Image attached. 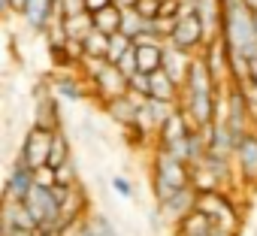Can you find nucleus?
<instances>
[{
	"label": "nucleus",
	"mask_w": 257,
	"mask_h": 236,
	"mask_svg": "<svg viewBox=\"0 0 257 236\" xmlns=\"http://www.w3.org/2000/svg\"><path fill=\"white\" fill-rule=\"evenodd\" d=\"M221 40H224V46H227V55L254 61V58H257V16H254L245 4L224 7Z\"/></svg>",
	"instance_id": "1"
},
{
	"label": "nucleus",
	"mask_w": 257,
	"mask_h": 236,
	"mask_svg": "<svg viewBox=\"0 0 257 236\" xmlns=\"http://www.w3.org/2000/svg\"><path fill=\"white\" fill-rule=\"evenodd\" d=\"M149 182H152V194H155V203L161 206L170 194L182 191V188H191V167L179 158H173L170 152L158 149L152 152V167H149Z\"/></svg>",
	"instance_id": "2"
},
{
	"label": "nucleus",
	"mask_w": 257,
	"mask_h": 236,
	"mask_svg": "<svg viewBox=\"0 0 257 236\" xmlns=\"http://www.w3.org/2000/svg\"><path fill=\"white\" fill-rule=\"evenodd\" d=\"M79 73L91 85V94H94V100H100V106H106V103H112V100H118L131 91V79L118 70V64L85 58L79 64Z\"/></svg>",
	"instance_id": "3"
},
{
	"label": "nucleus",
	"mask_w": 257,
	"mask_h": 236,
	"mask_svg": "<svg viewBox=\"0 0 257 236\" xmlns=\"http://www.w3.org/2000/svg\"><path fill=\"white\" fill-rule=\"evenodd\" d=\"M221 125L227 128V134L233 137V143L239 146L254 128H257V118H254V109L245 97V88L239 85H230L224 91V112H221Z\"/></svg>",
	"instance_id": "4"
},
{
	"label": "nucleus",
	"mask_w": 257,
	"mask_h": 236,
	"mask_svg": "<svg viewBox=\"0 0 257 236\" xmlns=\"http://www.w3.org/2000/svg\"><path fill=\"white\" fill-rule=\"evenodd\" d=\"M167 46H173V49H179L185 55H203V49L209 46V34H206L203 22L197 19V13H185L182 19L173 22Z\"/></svg>",
	"instance_id": "5"
},
{
	"label": "nucleus",
	"mask_w": 257,
	"mask_h": 236,
	"mask_svg": "<svg viewBox=\"0 0 257 236\" xmlns=\"http://www.w3.org/2000/svg\"><path fill=\"white\" fill-rule=\"evenodd\" d=\"M55 134L58 131H46V128H37L31 125L22 137V146H19V155L16 161H22L25 167H31L34 173L49 167V155H52V143H55Z\"/></svg>",
	"instance_id": "6"
},
{
	"label": "nucleus",
	"mask_w": 257,
	"mask_h": 236,
	"mask_svg": "<svg viewBox=\"0 0 257 236\" xmlns=\"http://www.w3.org/2000/svg\"><path fill=\"white\" fill-rule=\"evenodd\" d=\"M31 125L46 128V131H64L61 100L55 97L49 79H40V82L34 85V122H31Z\"/></svg>",
	"instance_id": "7"
},
{
	"label": "nucleus",
	"mask_w": 257,
	"mask_h": 236,
	"mask_svg": "<svg viewBox=\"0 0 257 236\" xmlns=\"http://www.w3.org/2000/svg\"><path fill=\"white\" fill-rule=\"evenodd\" d=\"M197 209H200L203 215H209L215 224H224V227L239 230V209H236V203L230 200L227 191H206V194H197Z\"/></svg>",
	"instance_id": "8"
},
{
	"label": "nucleus",
	"mask_w": 257,
	"mask_h": 236,
	"mask_svg": "<svg viewBox=\"0 0 257 236\" xmlns=\"http://www.w3.org/2000/svg\"><path fill=\"white\" fill-rule=\"evenodd\" d=\"M233 164H236V182L242 188H257V128L236 146Z\"/></svg>",
	"instance_id": "9"
},
{
	"label": "nucleus",
	"mask_w": 257,
	"mask_h": 236,
	"mask_svg": "<svg viewBox=\"0 0 257 236\" xmlns=\"http://www.w3.org/2000/svg\"><path fill=\"white\" fill-rule=\"evenodd\" d=\"M52 91H55V97H58V100H64V103H79V100L94 97V94H91V85L82 79V73H79V70L55 73V76H52Z\"/></svg>",
	"instance_id": "10"
},
{
	"label": "nucleus",
	"mask_w": 257,
	"mask_h": 236,
	"mask_svg": "<svg viewBox=\"0 0 257 236\" xmlns=\"http://www.w3.org/2000/svg\"><path fill=\"white\" fill-rule=\"evenodd\" d=\"M22 22L34 34H49L52 25L58 22V0H28Z\"/></svg>",
	"instance_id": "11"
},
{
	"label": "nucleus",
	"mask_w": 257,
	"mask_h": 236,
	"mask_svg": "<svg viewBox=\"0 0 257 236\" xmlns=\"http://www.w3.org/2000/svg\"><path fill=\"white\" fill-rule=\"evenodd\" d=\"M143 103H146L143 97H134L131 91H127L124 97H118V100L106 103V106H103V112L112 118V122H115L121 131H131V128H137V118H140V106H143Z\"/></svg>",
	"instance_id": "12"
},
{
	"label": "nucleus",
	"mask_w": 257,
	"mask_h": 236,
	"mask_svg": "<svg viewBox=\"0 0 257 236\" xmlns=\"http://www.w3.org/2000/svg\"><path fill=\"white\" fill-rule=\"evenodd\" d=\"M37 188V179H34V170L25 167L22 161H13L10 167V176H7V185H4V200H28V194Z\"/></svg>",
	"instance_id": "13"
},
{
	"label": "nucleus",
	"mask_w": 257,
	"mask_h": 236,
	"mask_svg": "<svg viewBox=\"0 0 257 236\" xmlns=\"http://www.w3.org/2000/svg\"><path fill=\"white\" fill-rule=\"evenodd\" d=\"M158 209H161V215H164V218L176 227L182 218H188V215L197 209V191H194V188H182V191L170 194V197H167Z\"/></svg>",
	"instance_id": "14"
},
{
	"label": "nucleus",
	"mask_w": 257,
	"mask_h": 236,
	"mask_svg": "<svg viewBox=\"0 0 257 236\" xmlns=\"http://www.w3.org/2000/svg\"><path fill=\"white\" fill-rule=\"evenodd\" d=\"M164 52H167V43H155V40H140L134 55H137V64H140V73L146 76H155L164 70Z\"/></svg>",
	"instance_id": "15"
},
{
	"label": "nucleus",
	"mask_w": 257,
	"mask_h": 236,
	"mask_svg": "<svg viewBox=\"0 0 257 236\" xmlns=\"http://www.w3.org/2000/svg\"><path fill=\"white\" fill-rule=\"evenodd\" d=\"M0 227H28V230H37L28 206L22 200H4L0 203Z\"/></svg>",
	"instance_id": "16"
},
{
	"label": "nucleus",
	"mask_w": 257,
	"mask_h": 236,
	"mask_svg": "<svg viewBox=\"0 0 257 236\" xmlns=\"http://www.w3.org/2000/svg\"><path fill=\"white\" fill-rule=\"evenodd\" d=\"M194 58H197V55H185V52L167 46V52H164V73L182 88L185 79H188V70H191V61H194Z\"/></svg>",
	"instance_id": "17"
},
{
	"label": "nucleus",
	"mask_w": 257,
	"mask_h": 236,
	"mask_svg": "<svg viewBox=\"0 0 257 236\" xmlns=\"http://www.w3.org/2000/svg\"><path fill=\"white\" fill-rule=\"evenodd\" d=\"M215 227V221L209 215H203L200 209H194L188 218H182L173 227V236H209V230Z\"/></svg>",
	"instance_id": "18"
},
{
	"label": "nucleus",
	"mask_w": 257,
	"mask_h": 236,
	"mask_svg": "<svg viewBox=\"0 0 257 236\" xmlns=\"http://www.w3.org/2000/svg\"><path fill=\"white\" fill-rule=\"evenodd\" d=\"M179 97H182V88L161 70L152 76V100H161V103H170V106H179Z\"/></svg>",
	"instance_id": "19"
},
{
	"label": "nucleus",
	"mask_w": 257,
	"mask_h": 236,
	"mask_svg": "<svg viewBox=\"0 0 257 236\" xmlns=\"http://www.w3.org/2000/svg\"><path fill=\"white\" fill-rule=\"evenodd\" d=\"M121 19H124V13L118 7H106V10L94 13V31H100L106 37H115V34H121Z\"/></svg>",
	"instance_id": "20"
},
{
	"label": "nucleus",
	"mask_w": 257,
	"mask_h": 236,
	"mask_svg": "<svg viewBox=\"0 0 257 236\" xmlns=\"http://www.w3.org/2000/svg\"><path fill=\"white\" fill-rule=\"evenodd\" d=\"M109 40H112V37H106V34H100V31H91V34L82 40V55H85V58H94V61H106V58H109Z\"/></svg>",
	"instance_id": "21"
},
{
	"label": "nucleus",
	"mask_w": 257,
	"mask_h": 236,
	"mask_svg": "<svg viewBox=\"0 0 257 236\" xmlns=\"http://www.w3.org/2000/svg\"><path fill=\"white\" fill-rule=\"evenodd\" d=\"M70 161H73V146H70V137H67V131H58V134H55V143H52L49 167L61 170V167H67Z\"/></svg>",
	"instance_id": "22"
},
{
	"label": "nucleus",
	"mask_w": 257,
	"mask_h": 236,
	"mask_svg": "<svg viewBox=\"0 0 257 236\" xmlns=\"http://www.w3.org/2000/svg\"><path fill=\"white\" fill-rule=\"evenodd\" d=\"M85 224H88V233H91V236H118L115 224H112L109 215H103V212H91V215L85 218Z\"/></svg>",
	"instance_id": "23"
},
{
	"label": "nucleus",
	"mask_w": 257,
	"mask_h": 236,
	"mask_svg": "<svg viewBox=\"0 0 257 236\" xmlns=\"http://www.w3.org/2000/svg\"><path fill=\"white\" fill-rule=\"evenodd\" d=\"M143 31H146V19L137 13V10H131V13H124V19H121V34L124 37H131L134 43L143 37Z\"/></svg>",
	"instance_id": "24"
},
{
	"label": "nucleus",
	"mask_w": 257,
	"mask_h": 236,
	"mask_svg": "<svg viewBox=\"0 0 257 236\" xmlns=\"http://www.w3.org/2000/svg\"><path fill=\"white\" fill-rule=\"evenodd\" d=\"M134 46H137V43H134L131 37L115 34V37L109 40V58H106V61H109V64H118L124 55H131V52H134Z\"/></svg>",
	"instance_id": "25"
},
{
	"label": "nucleus",
	"mask_w": 257,
	"mask_h": 236,
	"mask_svg": "<svg viewBox=\"0 0 257 236\" xmlns=\"http://www.w3.org/2000/svg\"><path fill=\"white\" fill-rule=\"evenodd\" d=\"M85 13H88L85 0H58V19H76Z\"/></svg>",
	"instance_id": "26"
},
{
	"label": "nucleus",
	"mask_w": 257,
	"mask_h": 236,
	"mask_svg": "<svg viewBox=\"0 0 257 236\" xmlns=\"http://www.w3.org/2000/svg\"><path fill=\"white\" fill-rule=\"evenodd\" d=\"M131 94H134V97L149 100V97H152V76H146V73L131 76Z\"/></svg>",
	"instance_id": "27"
},
{
	"label": "nucleus",
	"mask_w": 257,
	"mask_h": 236,
	"mask_svg": "<svg viewBox=\"0 0 257 236\" xmlns=\"http://www.w3.org/2000/svg\"><path fill=\"white\" fill-rule=\"evenodd\" d=\"M112 191L121 197V200H134V185L127 176H112Z\"/></svg>",
	"instance_id": "28"
},
{
	"label": "nucleus",
	"mask_w": 257,
	"mask_h": 236,
	"mask_svg": "<svg viewBox=\"0 0 257 236\" xmlns=\"http://www.w3.org/2000/svg\"><path fill=\"white\" fill-rule=\"evenodd\" d=\"M0 7H4V16H25L28 0H0Z\"/></svg>",
	"instance_id": "29"
},
{
	"label": "nucleus",
	"mask_w": 257,
	"mask_h": 236,
	"mask_svg": "<svg viewBox=\"0 0 257 236\" xmlns=\"http://www.w3.org/2000/svg\"><path fill=\"white\" fill-rule=\"evenodd\" d=\"M61 236H91V233H88V224H85V221H76V224L64 227Z\"/></svg>",
	"instance_id": "30"
},
{
	"label": "nucleus",
	"mask_w": 257,
	"mask_h": 236,
	"mask_svg": "<svg viewBox=\"0 0 257 236\" xmlns=\"http://www.w3.org/2000/svg\"><path fill=\"white\" fill-rule=\"evenodd\" d=\"M0 236H37V230H28V227H0Z\"/></svg>",
	"instance_id": "31"
},
{
	"label": "nucleus",
	"mask_w": 257,
	"mask_h": 236,
	"mask_svg": "<svg viewBox=\"0 0 257 236\" xmlns=\"http://www.w3.org/2000/svg\"><path fill=\"white\" fill-rule=\"evenodd\" d=\"M85 4H88V13L94 16V13H100L106 7H115V0H85Z\"/></svg>",
	"instance_id": "32"
},
{
	"label": "nucleus",
	"mask_w": 257,
	"mask_h": 236,
	"mask_svg": "<svg viewBox=\"0 0 257 236\" xmlns=\"http://www.w3.org/2000/svg\"><path fill=\"white\" fill-rule=\"evenodd\" d=\"M140 4H143V0H115V7H118L121 13H131V10H140Z\"/></svg>",
	"instance_id": "33"
},
{
	"label": "nucleus",
	"mask_w": 257,
	"mask_h": 236,
	"mask_svg": "<svg viewBox=\"0 0 257 236\" xmlns=\"http://www.w3.org/2000/svg\"><path fill=\"white\" fill-rule=\"evenodd\" d=\"M209 236H236V230H233V227H224V224H215V227L209 230Z\"/></svg>",
	"instance_id": "34"
},
{
	"label": "nucleus",
	"mask_w": 257,
	"mask_h": 236,
	"mask_svg": "<svg viewBox=\"0 0 257 236\" xmlns=\"http://www.w3.org/2000/svg\"><path fill=\"white\" fill-rule=\"evenodd\" d=\"M248 82H251V85H257V58L251 61V73H248Z\"/></svg>",
	"instance_id": "35"
},
{
	"label": "nucleus",
	"mask_w": 257,
	"mask_h": 236,
	"mask_svg": "<svg viewBox=\"0 0 257 236\" xmlns=\"http://www.w3.org/2000/svg\"><path fill=\"white\" fill-rule=\"evenodd\" d=\"M37 236H55V233H37Z\"/></svg>",
	"instance_id": "36"
},
{
	"label": "nucleus",
	"mask_w": 257,
	"mask_h": 236,
	"mask_svg": "<svg viewBox=\"0 0 257 236\" xmlns=\"http://www.w3.org/2000/svg\"><path fill=\"white\" fill-rule=\"evenodd\" d=\"M254 236H257V230H254Z\"/></svg>",
	"instance_id": "37"
}]
</instances>
